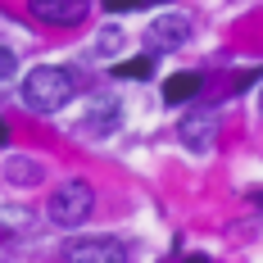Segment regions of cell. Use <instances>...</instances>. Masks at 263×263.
<instances>
[{"label": "cell", "mask_w": 263, "mask_h": 263, "mask_svg": "<svg viewBox=\"0 0 263 263\" xmlns=\"http://www.w3.org/2000/svg\"><path fill=\"white\" fill-rule=\"evenodd\" d=\"M78 96V73L73 68H59V64H41L23 78V105L32 114H59Z\"/></svg>", "instance_id": "6da1fadb"}, {"label": "cell", "mask_w": 263, "mask_h": 263, "mask_svg": "<svg viewBox=\"0 0 263 263\" xmlns=\"http://www.w3.org/2000/svg\"><path fill=\"white\" fill-rule=\"evenodd\" d=\"M96 213V191L73 177V182H59L50 191V204H46V218H50L54 227H82L86 218Z\"/></svg>", "instance_id": "7a4b0ae2"}, {"label": "cell", "mask_w": 263, "mask_h": 263, "mask_svg": "<svg viewBox=\"0 0 263 263\" xmlns=\"http://www.w3.org/2000/svg\"><path fill=\"white\" fill-rule=\"evenodd\" d=\"M64 263H127V245L118 236H78L68 240Z\"/></svg>", "instance_id": "3957f363"}, {"label": "cell", "mask_w": 263, "mask_h": 263, "mask_svg": "<svg viewBox=\"0 0 263 263\" xmlns=\"http://www.w3.org/2000/svg\"><path fill=\"white\" fill-rule=\"evenodd\" d=\"M177 136H182L186 150H195V155L213 150V141H218V109H191L177 123Z\"/></svg>", "instance_id": "277c9868"}, {"label": "cell", "mask_w": 263, "mask_h": 263, "mask_svg": "<svg viewBox=\"0 0 263 263\" xmlns=\"http://www.w3.org/2000/svg\"><path fill=\"white\" fill-rule=\"evenodd\" d=\"M191 41V18L186 14H163L145 27V46L150 50H182Z\"/></svg>", "instance_id": "5b68a950"}, {"label": "cell", "mask_w": 263, "mask_h": 263, "mask_svg": "<svg viewBox=\"0 0 263 263\" xmlns=\"http://www.w3.org/2000/svg\"><path fill=\"white\" fill-rule=\"evenodd\" d=\"M27 9H32V18L54 23V27H73V23H82L91 14L86 0H27Z\"/></svg>", "instance_id": "8992f818"}, {"label": "cell", "mask_w": 263, "mask_h": 263, "mask_svg": "<svg viewBox=\"0 0 263 263\" xmlns=\"http://www.w3.org/2000/svg\"><path fill=\"white\" fill-rule=\"evenodd\" d=\"M118 123H123V109H118V100H109V96H100V100L91 105V114L82 118V132L100 141V136H109V132L118 127Z\"/></svg>", "instance_id": "52a82bcc"}, {"label": "cell", "mask_w": 263, "mask_h": 263, "mask_svg": "<svg viewBox=\"0 0 263 263\" xmlns=\"http://www.w3.org/2000/svg\"><path fill=\"white\" fill-rule=\"evenodd\" d=\"M200 86H204L200 73H173V78L163 82V100H168V105H186V100L200 96Z\"/></svg>", "instance_id": "ba28073f"}, {"label": "cell", "mask_w": 263, "mask_h": 263, "mask_svg": "<svg viewBox=\"0 0 263 263\" xmlns=\"http://www.w3.org/2000/svg\"><path fill=\"white\" fill-rule=\"evenodd\" d=\"M41 173H46V168H41L36 159H23V155H14L9 163H5V177H9L14 186H36V182H41Z\"/></svg>", "instance_id": "9c48e42d"}, {"label": "cell", "mask_w": 263, "mask_h": 263, "mask_svg": "<svg viewBox=\"0 0 263 263\" xmlns=\"http://www.w3.org/2000/svg\"><path fill=\"white\" fill-rule=\"evenodd\" d=\"M32 227V213L27 209H0V236H18Z\"/></svg>", "instance_id": "30bf717a"}, {"label": "cell", "mask_w": 263, "mask_h": 263, "mask_svg": "<svg viewBox=\"0 0 263 263\" xmlns=\"http://www.w3.org/2000/svg\"><path fill=\"white\" fill-rule=\"evenodd\" d=\"M114 73H118V78H136V82H145L150 73H155V59H150V54H136V59H127V64H114Z\"/></svg>", "instance_id": "8fae6325"}, {"label": "cell", "mask_w": 263, "mask_h": 263, "mask_svg": "<svg viewBox=\"0 0 263 263\" xmlns=\"http://www.w3.org/2000/svg\"><path fill=\"white\" fill-rule=\"evenodd\" d=\"M145 5H163V0H105L109 14H127V9H145Z\"/></svg>", "instance_id": "7c38bea8"}, {"label": "cell", "mask_w": 263, "mask_h": 263, "mask_svg": "<svg viewBox=\"0 0 263 263\" xmlns=\"http://www.w3.org/2000/svg\"><path fill=\"white\" fill-rule=\"evenodd\" d=\"M14 73H18V59H14V50H5V46H0V82H9Z\"/></svg>", "instance_id": "4fadbf2b"}, {"label": "cell", "mask_w": 263, "mask_h": 263, "mask_svg": "<svg viewBox=\"0 0 263 263\" xmlns=\"http://www.w3.org/2000/svg\"><path fill=\"white\" fill-rule=\"evenodd\" d=\"M254 82H259V68H250V73H236V82H232V86H236V91H245V86H254Z\"/></svg>", "instance_id": "5bb4252c"}, {"label": "cell", "mask_w": 263, "mask_h": 263, "mask_svg": "<svg viewBox=\"0 0 263 263\" xmlns=\"http://www.w3.org/2000/svg\"><path fill=\"white\" fill-rule=\"evenodd\" d=\"M118 46H123V32H105L100 36V50H118Z\"/></svg>", "instance_id": "9a60e30c"}, {"label": "cell", "mask_w": 263, "mask_h": 263, "mask_svg": "<svg viewBox=\"0 0 263 263\" xmlns=\"http://www.w3.org/2000/svg\"><path fill=\"white\" fill-rule=\"evenodd\" d=\"M5 141H9V123H0V145H5Z\"/></svg>", "instance_id": "2e32d148"}, {"label": "cell", "mask_w": 263, "mask_h": 263, "mask_svg": "<svg viewBox=\"0 0 263 263\" xmlns=\"http://www.w3.org/2000/svg\"><path fill=\"white\" fill-rule=\"evenodd\" d=\"M186 263H209V259H204V254H191V259H186Z\"/></svg>", "instance_id": "e0dca14e"}, {"label": "cell", "mask_w": 263, "mask_h": 263, "mask_svg": "<svg viewBox=\"0 0 263 263\" xmlns=\"http://www.w3.org/2000/svg\"><path fill=\"white\" fill-rule=\"evenodd\" d=\"M254 204H263V191H254Z\"/></svg>", "instance_id": "ac0fdd59"}, {"label": "cell", "mask_w": 263, "mask_h": 263, "mask_svg": "<svg viewBox=\"0 0 263 263\" xmlns=\"http://www.w3.org/2000/svg\"><path fill=\"white\" fill-rule=\"evenodd\" d=\"M259 105H263V96H259Z\"/></svg>", "instance_id": "d6986e66"}]
</instances>
